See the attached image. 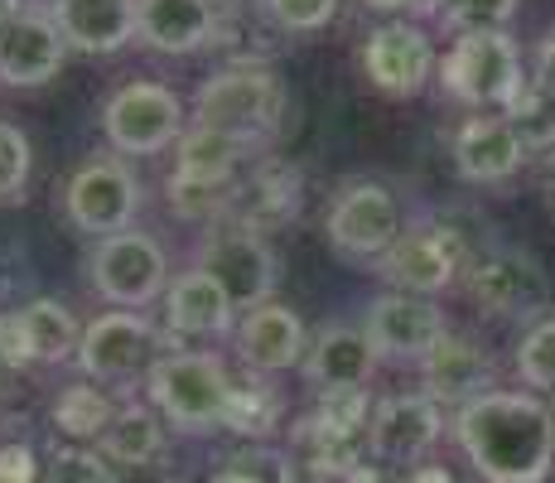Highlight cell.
Segmentation results:
<instances>
[{
  "label": "cell",
  "mask_w": 555,
  "mask_h": 483,
  "mask_svg": "<svg viewBox=\"0 0 555 483\" xmlns=\"http://www.w3.org/2000/svg\"><path fill=\"white\" fill-rule=\"evenodd\" d=\"M266 10L291 35H314L338 15V0H266Z\"/></svg>",
  "instance_id": "d590c367"
},
{
  "label": "cell",
  "mask_w": 555,
  "mask_h": 483,
  "mask_svg": "<svg viewBox=\"0 0 555 483\" xmlns=\"http://www.w3.org/2000/svg\"><path fill=\"white\" fill-rule=\"evenodd\" d=\"M531 82H537L541 92H551V97H555V35L537 49V73H531Z\"/></svg>",
  "instance_id": "74e56055"
},
{
  "label": "cell",
  "mask_w": 555,
  "mask_h": 483,
  "mask_svg": "<svg viewBox=\"0 0 555 483\" xmlns=\"http://www.w3.org/2000/svg\"><path fill=\"white\" fill-rule=\"evenodd\" d=\"M517 372L537 392H555V319H537L517 343Z\"/></svg>",
  "instance_id": "4dcf8cb0"
},
{
  "label": "cell",
  "mask_w": 555,
  "mask_h": 483,
  "mask_svg": "<svg viewBox=\"0 0 555 483\" xmlns=\"http://www.w3.org/2000/svg\"><path fill=\"white\" fill-rule=\"evenodd\" d=\"M527 145L507 126V116H468L454 136V165L468 185H503L521 169Z\"/></svg>",
  "instance_id": "ffe728a7"
},
{
  "label": "cell",
  "mask_w": 555,
  "mask_h": 483,
  "mask_svg": "<svg viewBox=\"0 0 555 483\" xmlns=\"http://www.w3.org/2000/svg\"><path fill=\"white\" fill-rule=\"evenodd\" d=\"M440 15L459 35H468V29H503L517 15V0H444Z\"/></svg>",
  "instance_id": "e575fe53"
},
{
  "label": "cell",
  "mask_w": 555,
  "mask_h": 483,
  "mask_svg": "<svg viewBox=\"0 0 555 483\" xmlns=\"http://www.w3.org/2000/svg\"><path fill=\"white\" fill-rule=\"evenodd\" d=\"M232 300L222 295V285L212 281L208 271H184L175 276V285L165 290V325L175 329L179 339H212L232 329Z\"/></svg>",
  "instance_id": "cb8c5ba5"
},
{
  "label": "cell",
  "mask_w": 555,
  "mask_h": 483,
  "mask_svg": "<svg viewBox=\"0 0 555 483\" xmlns=\"http://www.w3.org/2000/svg\"><path fill=\"white\" fill-rule=\"evenodd\" d=\"M198 271H208L232 300V309H256L275 290V252L247 223H218L198 246Z\"/></svg>",
  "instance_id": "8992f818"
},
{
  "label": "cell",
  "mask_w": 555,
  "mask_h": 483,
  "mask_svg": "<svg viewBox=\"0 0 555 483\" xmlns=\"http://www.w3.org/2000/svg\"><path fill=\"white\" fill-rule=\"evenodd\" d=\"M468 300L493 319H537L551 305V281L527 252H483L468 262Z\"/></svg>",
  "instance_id": "9c48e42d"
},
{
  "label": "cell",
  "mask_w": 555,
  "mask_h": 483,
  "mask_svg": "<svg viewBox=\"0 0 555 483\" xmlns=\"http://www.w3.org/2000/svg\"><path fill=\"white\" fill-rule=\"evenodd\" d=\"M372 10H397V15H440L444 0H362Z\"/></svg>",
  "instance_id": "f35d334b"
},
{
  "label": "cell",
  "mask_w": 555,
  "mask_h": 483,
  "mask_svg": "<svg viewBox=\"0 0 555 483\" xmlns=\"http://www.w3.org/2000/svg\"><path fill=\"white\" fill-rule=\"evenodd\" d=\"M377 266L391 281V290L430 300L464 271L468 256H464V246H459V238L450 228H411L387 246V256H382Z\"/></svg>",
  "instance_id": "5bb4252c"
},
{
  "label": "cell",
  "mask_w": 555,
  "mask_h": 483,
  "mask_svg": "<svg viewBox=\"0 0 555 483\" xmlns=\"http://www.w3.org/2000/svg\"><path fill=\"white\" fill-rule=\"evenodd\" d=\"M29 185V136L20 126L0 122V203L20 199Z\"/></svg>",
  "instance_id": "836d02e7"
},
{
  "label": "cell",
  "mask_w": 555,
  "mask_h": 483,
  "mask_svg": "<svg viewBox=\"0 0 555 483\" xmlns=\"http://www.w3.org/2000/svg\"><path fill=\"white\" fill-rule=\"evenodd\" d=\"M102 131L121 155H159L179 145L184 126V102L165 82H126L112 92L102 112Z\"/></svg>",
  "instance_id": "52a82bcc"
},
{
  "label": "cell",
  "mask_w": 555,
  "mask_h": 483,
  "mask_svg": "<svg viewBox=\"0 0 555 483\" xmlns=\"http://www.w3.org/2000/svg\"><path fill=\"white\" fill-rule=\"evenodd\" d=\"M25 15V5H20V0H0V29L10 25V20H20Z\"/></svg>",
  "instance_id": "b9f144b4"
},
{
  "label": "cell",
  "mask_w": 555,
  "mask_h": 483,
  "mask_svg": "<svg viewBox=\"0 0 555 483\" xmlns=\"http://www.w3.org/2000/svg\"><path fill=\"white\" fill-rule=\"evenodd\" d=\"M444 431V411L440 402H430L425 392H401L387 402L372 406L367 421V455L382 469H401V465H421L435 449V440Z\"/></svg>",
  "instance_id": "7c38bea8"
},
{
  "label": "cell",
  "mask_w": 555,
  "mask_h": 483,
  "mask_svg": "<svg viewBox=\"0 0 555 483\" xmlns=\"http://www.w3.org/2000/svg\"><path fill=\"white\" fill-rule=\"evenodd\" d=\"M63 59H68V45L49 15L25 10L0 29V82L5 88H44L49 78H59Z\"/></svg>",
  "instance_id": "e0dca14e"
},
{
  "label": "cell",
  "mask_w": 555,
  "mask_h": 483,
  "mask_svg": "<svg viewBox=\"0 0 555 483\" xmlns=\"http://www.w3.org/2000/svg\"><path fill=\"white\" fill-rule=\"evenodd\" d=\"M165 334L135 309H112V315H98L88 329H82L78 343V368L98 382H116V378H135V372H151L159 358H165Z\"/></svg>",
  "instance_id": "30bf717a"
},
{
  "label": "cell",
  "mask_w": 555,
  "mask_h": 483,
  "mask_svg": "<svg viewBox=\"0 0 555 483\" xmlns=\"http://www.w3.org/2000/svg\"><path fill=\"white\" fill-rule=\"evenodd\" d=\"M10 363H5V315H0V372H5Z\"/></svg>",
  "instance_id": "7bdbcfd3"
},
{
  "label": "cell",
  "mask_w": 555,
  "mask_h": 483,
  "mask_svg": "<svg viewBox=\"0 0 555 483\" xmlns=\"http://www.w3.org/2000/svg\"><path fill=\"white\" fill-rule=\"evenodd\" d=\"M440 82L454 102L474 112H507L517 92L527 88L521 78V53L507 29H468L459 35L440 63Z\"/></svg>",
  "instance_id": "277c9868"
},
{
  "label": "cell",
  "mask_w": 555,
  "mask_h": 483,
  "mask_svg": "<svg viewBox=\"0 0 555 483\" xmlns=\"http://www.w3.org/2000/svg\"><path fill=\"white\" fill-rule=\"evenodd\" d=\"M362 334H367L372 353H377L382 363H425V353L450 334V325H444L435 300L387 290V295L372 300Z\"/></svg>",
  "instance_id": "4fadbf2b"
},
{
  "label": "cell",
  "mask_w": 555,
  "mask_h": 483,
  "mask_svg": "<svg viewBox=\"0 0 555 483\" xmlns=\"http://www.w3.org/2000/svg\"><path fill=\"white\" fill-rule=\"evenodd\" d=\"M454 440L483 483H546L555 469V406L537 392H488L459 406Z\"/></svg>",
  "instance_id": "6da1fadb"
},
{
  "label": "cell",
  "mask_w": 555,
  "mask_h": 483,
  "mask_svg": "<svg viewBox=\"0 0 555 483\" xmlns=\"http://www.w3.org/2000/svg\"><path fill=\"white\" fill-rule=\"evenodd\" d=\"M324 232L334 242V252L353 256V262H382L387 246L401 238V203L387 185H372V179H358V185H344V193L334 199L324 218Z\"/></svg>",
  "instance_id": "ba28073f"
},
{
  "label": "cell",
  "mask_w": 555,
  "mask_h": 483,
  "mask_svg": "<svg viewBox=\"0 0 555 483\" xmlns=\"http://www.w3.org/2000/svg\"><path fill=\"white\" fill-rule=\"evenodd\" d=\"M362 68H367L372 88H382L391 97H415L435 73V45L421 25L391 20V25H382L367 35Z\"/></svg>",
  "instance_id": "9a60e30c"
},
{
  "label": "cell",
  "mask_w": 555,
  "mask_h": 483,
  "mask_svg": "<svg viewBox=\"0 0 555 483\" xmlns=\"http://www.w3.org/2000/svg\"><path fill=\"white\" fill-rule=\"evenodd\" d=\"M503 116H507L512 131H517V141L527 145V155H537V150H555V97L541 92L537 82H527Z\"/></svg>",
  "instance_id": "f1b7e54d"
},
{
  "label": "cell",
  "mask_w": 555,
  "mask_h": 483,
  "mask_svg": "<svg viewBox=\"0 0 555 483\" xmlns=\"http://www.w3.org/2000/svg\"><path fill=\"white\" fill-rule=\"evenodd\" d=\"M405 479H411V483H454V474H444L440 465H415Z\"/></svg>",
  "instance_id": "ab89813d"
},
{
  "label": "cell",
  "mask_w": 555,
  "mask_h": 483,
  "mask_svg": "<svg viewBox=\"0 0 555 483\" xmlns=\"http://www.w3.org/2000/svg\"><path fill=\"white\" fill-rule=\"evenodd\" d=\"M98 449L112 465H155L159 455H165V425H159L155 411H145V406H121V411L112 416V425L102 431Z\"/></svg>",
  "instance_id": "4316f807"
},
{
  "label": "cell",
  "mask_w": 555,
  "mask_h": 483,
  "mask_svg": "<svg viewBox=\"0 0 555 483\" xmlns=\"http://www.w3.org/2000/svg\"><path fill=\"white\" fill-rule=\"evenodd\" d=\"M63 208H68L73 228L92 232V238H112L126 232L141 213V185L121 160H88L63 189Z\"/></svg>",
  "instance_id": "8fae6325"
},
{
  "label": "cell",
  "mask_w": 555,
  "mask_h": 483,
  "mask_svg": "<svg viewBox=\"0 0 555 483\" xmlns=\"http://www.w3.org/2000/svg\"><path fill=\"white\" fill-rule=\"evenodd\" d=\"M145 386H151L155 411L165 416L175 431H228L232 416V396H237V382L222 368L212 353H165L151 372H145Z\"/></svg>",
  "instance_id": "7a4b0ae2"
},
{
  "label": "cell",
  "mask_w": 555,
  "mask_h": 483,
  "mask_svg": "<svg viewBox=\"0 0 555 483\" xmlns=\"http://www.w3.org/2000/svg\"><path fill=\"white\" fill-rule=\"evenodd\" d=\"M295 213H300V175L291 165H261L251 179H242L232 223H247V228L266 232L275 223H291Z\"/></svg>",
  "instance_id": "d4e9b609"
},
{
  "label": "cell",
  "mask_w": 555,
  "mask_h": 483,
  "mask_svg": "<svg viewBox=\"0 0 555 483\" xmlns=\"http://www.w3.org/2000/svg\"><path fill=\"white\" fill-rule=\"evenodd\" d=\"M309 416H314L319 425H328V431H338V435H362V440H367L372 396H367V386H338V392H319V406Z\"/></svg>",
  "instance_id": "f546056e"
},
{
  "label": "cell",
  "mask_w": 555,
  "mask_h": 483,
  "mask_svg": "<svg viewBox=\"0 0 555 483\" xmlns=\"http://www.w3.org/2000/svg\"><path fill=\"white\" fill-rule=\"evenodd\" d=\"M82 329L68 305L59 300H29L25 309L5 319V363L10 368H29V363H63L78 358Z\"/></svg>",
  "instance_id": "2e32d148"
},
{
  "label": "cell",
  "mask_w": 555,
  "mask_h": 483,
  "mask_svg": "<svg viewBox=\"0 0 555 483\" xmlns=\"http://www.w3.org/2000/svg\"><path fill=\"white\" fill-rule=\"evenodd\" d=\"M212 5H218V0H212Z\"/></svg>",
  "instance_id": "f6af8a7d"
},
{
  "label": "cell",
  "mask_w": 555,
  "mask_h": 483,
  "mask_svg": "<svg viewBox=\"0 0 555 483\" xmlns=\"http://www.w3.org/2000/svg\"><path fill=\"white\" fill-rule=\"evenodd\" d=\"M218 35L212 0H135V39L155 53H194Z\"/></svg>",
  "instance_id": "7402d4cb"
},
{
  "label": "cell",
  "mask_w": 555,
  "mask_h": 483,
  "mask_svg": "<svg viewBox=\"0 0 555 483\" xmlns=\"http://www.w3.org/2000/svg\"><path fill=\"white\" fill-rule=\"evenodd\" d=\"M49 20L78 53H116L135 39V0H53Z\"/></svg>",
  "instance_id": "44dd1931"
},
{
  "label": "cell",
  "mask_w": 555,
  "mask_h": 483,
  "mask_svg": "<svg viewBox=\"0 0 555 483\" xmlns=\"http://www.w3.org/2000/svg\"><path fill=\"white\" fill-rule=\"evenodd\" d=\"M551 193H555V155H551Z\"/></svg>",
  "instance_id": "ee69618b"
},
{
  "label": "cell",
  "mask_w": 555,
  "mask_h": 483,
  "mask_svg": "<svg viewBox=\"0 0 555 483\" xmlns=\"http://www.w3.org/2000/svg\"><path fill=\"white\" fill-rule=\"evenodd\" d=\"M237 348H242V358H247V368H256V372H291L305 363L309 334H305L300 315H295L291 305L266 300V305H256L242 315Z\"/></svg>",
  "instance_id": "ac0fdd59"
},
{
  "label": "cell",
  "mask_w": 555,
  "mask_h": 483,
  "mask_svg": "<svg viewBox=\"0 0 555 483\" xmlns=\"http://www.w3.org/2000/svg\"><path fill=\"white\" fill-rule=\"evenodd\" d=\"M92 290L116 309H145L169 290V256L151 232H112L92 252Z\"/></svg>",
  "instance_id": "5b68a950"
},
{
  "label": "cell",
  "mask_w": 555,
  "mask_h": 483,
  "mask_svg": "<svg viewBox=\"0 0 555 483\" xmlns=\"http://www.w3.org/2000/svg\"><path fill=\"white\" fill-rule=\"evenodd\" d=\"M281 425V396L271 386L251 382V386H237L232 396V416H228V431L237 435H271Z\"/></svg>",
  "instance_id": "d6a6232c"
},
{
  "label": "cell",
  "mask_w": 555,
  "mask_h": 483,
  "mask_svg": "<svg viewBox=\"0 0 555 483\" xmlns=\"http://www.w3.org/2000/svg\"><path fill=\"white\" fill-rule=\"evenodd\" d=\"M285 116V88L271 68L256 63H237V68L212 73L208 82L194 92V122L228 131L247 145H266L281 131Z\"/></svg>",
  "instance_id": "3957f363"
},
{
  "label": "cell",
  "mask_w": 555,
  "mask_h": 483,
  "mask_svg": "<svg viewBox=\"0 0 555 483\" xmlns=\"http://www.w3.org/2000/svg\"><path fill=\"white\" fill-rule=\"evenodd\" d=\"M256 145L237 141L228 131H212V126H189L179 136V150H175V175L179 179H237V165L251 155Z\"/></svg>",
  "instance_id": "484cf974"
},
{
  "label": "cell",
  "mask_w": 555,
  "mask_h": 483,
  "mask_svg": "<svg viewBox=\"0 0 555 483\" xmlns=\"http://www.w3.org/2000/svg\"><path fill=\"white\" fill-rule=\"evenodd\" d=\"M39 479H44V469H39L35 449L20 445V440L0 445V483H39Z\"/></svg>",
  "instance_id": "8d00e7d4"
},
{
  "label": "cell",
  "mask_w": 555,
  "mask_h": 483,
  "mask_svg": "<svg viewBox=\"0 0 555 483\" xmlns=\"http://www.w3.org/2000/svg\"><path fill=\"white\" fill-rule=\"evenodd\" d=\"M421 378H425V396H430V402L468 406V402L493 392V363H488V353L478 348L474 339L444 334L430 353H425Z\"/></svg>",
  "instance_id": "d6986e66"
},
{
  "label": "cell",
  "mask_w": 555,
  "mask_h": 483,
  "mask_svg": "<svg viewBox=\"0 0 555 483\" xmlns=\"http://www.w3.org/2000/svg\"><path fill=\"white\" fill-rule=\"evenodd\" d=\"M39 483H116V465L102 455V449L88 445H68V449H53L44 479Z\"/></svg>",
  "instance_id": "1f68e13d"
},
{
  "label": "cell",
  "mask_w": 555,
  "mask_h": 483,
  "mask_svg": "<svg viewBox=\"0 0 555 483\" xmlns=\"http://www.w3.org/2000/svg\"><path fill=\"white\" fill-rule=\"evenodd\" d=\"M116 406L102 386L78 382V386H63L59 402H53V425L73 440H102V431L112 425Z\"/></svg>",
  "instance_id": "83f0119b"
},
{
  "label": "cell",
  "mask_w": 555,
  "mask_h": 483,
  "mask_svg": "<svg viewBox=\"0 0 555 483\" xmlns=\"http://www.w3.org/2000/svg\"><path fill=\"white\" fill-rule=\"evenodd\" d=\"M305 378L314 392H338V386H367L372 368H377V353L362 329H348V325H328L309 339V353H305Z\"/></svg>",
  "instance_id": "603a6c76"
},
{
  "label": "cell",
  "mask_w": 555,
  "mask_h": 483,
  "mask_svg": "<svg viewBox=\"0 0 555 483\" xmlns=\"http://www.w3.org/2000/svg\"><path fill=\"white\" fill-rule=\"evenodd\" d=\"M212 483H261V479L247 474V469H222V474H212Z\"/></svg>",
  "instance_id": "60d3db41"
}]
</instances>
